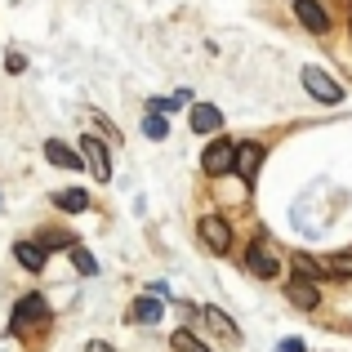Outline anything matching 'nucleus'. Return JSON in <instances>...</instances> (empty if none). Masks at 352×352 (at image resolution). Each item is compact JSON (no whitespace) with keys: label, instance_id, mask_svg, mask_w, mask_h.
<instances>
[{"label":"nucleus","instance_id":"1","mask_svg":"<svg viewBox=\"0 0 352 352\" xmlns=\"http://www.w3.org/2000/svg\"><path fill=\"white\" fill-rule=\"evenodd\" d=\"M197 232H201V245H206L210 254H228V250H232V228H228V219L206 214L197 223Z\"/></svg>","mask_w":352,"mask_h":352},{"label":"nucleus","instance_id":"2","mask_svg":"<svg viewBox=\"0 0 352 352\" xmlns=\"http://www.w3.org/2000/svg\"><path fill=\"white\" fill-rule=\"evenodd\" d=\"M201 170L206 174H236V147L228 138H214V143L201 152Z\"/></svg>","mask_w":352,"mask_h":352},{"label":"nucleus","instance_id":"3","mask_svg":"<svg viewBox=\"0 0 352 352\" xmlns=\"http://www.w3.org/2000/svg\"><path fill=\"white\" fill-rule=\"evenodd\" d=\"M80 161L89 165V174H94L98 183H107V179H112V156H107L103 138H94V134H85V138H80Z\"/></svg>","mask_w":352,"mask_h":352},{"label":"nucleus","instance_id":"4","mask_svg":"<svg viewBox=\"0 0 352 352\" xmlns=\"http://www.w3.org/2000/svg\"><path fill=\"white\" fill-rule=\"evenodd\" d=\"M303 89H308L317 103H326V107H335V103H344V89L335 85V80L326 76L321 67H303Z\"/></svg>","mask_w":352,"mask_h":352},{"label":"nucleus","instance_id":"5","mask_svg":"<svg viewBox=\"0 0 352 352\" xmlns=\"http://www.w3.org/2000/svg\"><path fill=\"white\" fill-rule=\"evenodd\" d=\"M18 326H50V303L41 294H23L14 308V330Z\"/></svg>","mask_w":352,"mask_h":352},{"label":"nucleus","instance_id":"6","mask_svg":"<svg viewBox=\"0 0 352 352\" xmlns=\"http://www.w3.org/2000/svg\"><path fill=\"white\" fill-rule=\"evenodd\" d=\"M285 299H290L299 312H312L321 303V285L317 281H303V276H290V281H285Z\"/></svg>","mask_w":352,"mask_h":352},{"label":"nucleus","instance_id":"7","mask_svg":"<svg viewBox=\"0 0 352 352\" xmlns=\"http://www.w3.org/2000/svg\"><path fill=\"white\" fill-rule=\"evenodd\" d=\"M258 165H263V143H241V147H236V179L254 183Z\"/></svg>","mask_w":352,"mask_h":352},{"label":"nucleus","instance_id":"8","mask_svg":"<svg viewBox=\"0 0 352 352\" xmlns=\"http://www.w3.org/2000/svg\"><path fill=\"white\" fill-rule=\"evenodd\" d=\"M294 14H299V23L308 27V32H330V14L317 5V0H294Z\"/></svg>","mask_w":352,"mask_h":352},{"label":"nucleus","instance_id":"9","mask_svg":"<svg viewBox=\"0 0 352 352\" xmlns=\"http://www.w3.org/2000/svg\"><path fill=\"white\" fill-rule=\"evenodd\" d=\"M45 161L58 165V170H76V165H80V152H72L63 138H45Z\"/></svg>","mask_w":352,"mask_h":352},{"label":"nucleus","instance_id":"10","mask_svg":"<svg viewBox=\"0 0 352 352\" xmlns=\"http://www.w3.org/2000/svg\"><path fill=\"white\" fill-rule=\"evenodd\" d=\"M219 125H223V112H219L214 103H197L192 107V129H197V134H214Z\"/></svg>","mask_w":352,"mask_h":352},{"label":"nucleus","instance_id":"11","mask_svg":"<svg viewBox=\"0 0 352 352\" xmlns=\"http://www.w3.org/2000/svg\"><path fill=\"white\" fill-rule=\"evenodd\" d=\"M161 317H165V308H161L156 294H147V299H138L134 308H129V321H138V326H156Z\"/></svg>","mask_w":352,"mask_h":352},{"label":"nucleus","instance_id":"12","mask_svg":"<svg viewBox=\"0 0 352 352\" xmlns=\"http://www.w3.org/2000/svg\"><path fill=\"white\" fill-rule=\"evenodd\" d=\"M14 258L27 267V272H41V267H45V250L36 245V241H18V245H14Z\"/></svg>","mask_w":352,"mask_h":352},{"label":"nucleus","instance_id":"13","mask_svg":"<svg viewBox=\"0 0 352 352\" xmlns=\"http://www.w3.org/2000/svg\"><path fill=\"white\" fill-rule=\"evenodd\" d=\"M245 267H250V272H258V276H267V281L276 276V258L267 254L263 245H250V254H245Z\"/></svg>","mask_w":352,"mask_h":352},{"label":"nucleus","instance_id":"14","mask_svg":"<svg viewBox=\"0 0 352 352\" xmlns=\"http://www.w3.org/2000/svg\"><path fill=\"white\" fill-rule=\"evenodd\" d=\"M290 267H294V276H303V281H317V285L326 281V267H321L317 258H308V254H294Z\"/></svg>","mask_w":352,"mask_h":352},{"label":"nucleus","instance_id":"15","mask_svg":"<svg viewBox=\"0 0 352 352\" xmlns=\"http://www.w3.org/2000/svg\"><path fill=\"white\" fill-rule=\"evenodd\" d=\"M54 206H58V210H72V214H80V210H89V192L67 188V192H58V197H54Z\"/></svg>","mask_w":352,"mask_h":352},{"label":"nucleus","instance_id":"16","mask_svg":"<svg viewBox=\"0 0 352 352\" xmlns=\"http://www.w3.org/2000/svg\"><path fill=\"white\" fill-rule=\"evenodd\" d=\"M67 254H72V263H76V272H80V276H98L94 254H89V250L80 245V241H72V250H67Z\"/></svg>","mask_w":352,"mask_h":352},{"label":"nucleus","instance_id":"17","mask_svg":"<svg viewBox=\"0 0 352 352\" xmlns=\"http://www.w3.org/2000/svg\"><path fill=\"white\" fill-rule=\"evenodd\" d=\"M201 317H206V321H210V326H214V330H223L228 339H241V330L232 326V321H228V312H223V308H206V312H201Z\"/></svg>","mask_w":352,"mask_h":352},{"label":"nucleus","instance_id":"18","mask_svg":"<svg viewBox=\"0 0 352 352\" xmlns=\"http://www.w3.org/2000/svg\"><path fill=\"white\" fill-rule=\"evenodd\" d=\"M170 344H174V352H214V348H206V344H201V339L192 335V330H174V339H170Z\"/></svg>","mask_w":352,"mask_h":352},{"label":"nucleus","instance_id":"19","mask_svg":"<svg viewBox=\"0 0 352 352\" xmlns=\"http://www.w3.org/2000/svg\"><path fill=\"white\" fill-rule=\"evenodd\" d=\"M321 267H326V276H348L352 281V254H330L321 258Z\"/></svg>","mask_w":352,"mask_h":352},{"label":"nucleus","instance_id":"20","mask_svg":"<svg viewBox=\"0 0 352 352\" xmlns=\"http://www.w3.org/2000/svg\"><path fill=\"white\" fill-rule=\"evenodd\" d=\"M165 129H170V125H165V116H156V112L143 116V134L147 138H165Z\"/></svg>","mask_w":352,"mask_h":352},{"label":"nucleus","instance_id":"21","mask_svg":"<svg viewBox=\"0 0 352 352\" xmlns=\"http://www.w3.org/2000/svg\"><path fill=\"white\" fill-rule=\"evenodd\" d=\"M5 72H9V76H23V72H27V58H23V54H9V58H5Z\"/></svg>","mask_w":352,"mask_h":352},{"label":"nucleus","instance_id":"22","mask_svg":"<svg viewBox=\"0 0 352 352\" xmlns=\"http://www.w3.org/2000/svg\"><path fill=\"white\" fill-rule=\"evenodd\" d=\"M276 352H303V339H281Z\"/></svg>","mask_w":352,"mask_h":352},{"label":"nucleus","instance_id":"23","mask_svg":"<svg viewBox=\"0 0 352 352\" xmlns=\"http://www.w3.org/2000/svg\"><path fill=\"white\" fill-rule=\"evenodd\" d=\"M85 352H116V348H112V344H103V339H94V344H89Z\"/></svg>","mask_w":352,"mask_h":352},{"label":"nucleus","instance_id":"24","mask_svg":"<svg viewBox=\"0 0 352 352\" xmlns=\"http://www.w3.org/2000/svg\"><path fill=\"white\" fill-rule=\"evenodd\" d=\"M348 27H352V23H348Z\"/></svg>","mask_w":352,"mask_h":352}]
</instances>
